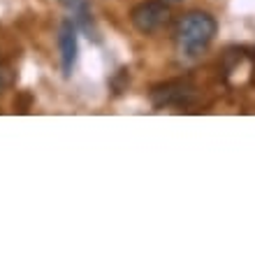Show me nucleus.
<instances>
[{
  "mask_svg": "<svg viewBox=\"0 0 255 253\" xmlns=\"http://www.w3.org/2000/svg\"><path fill=\"white\" fill-rule=\"evenodd\" d=\"M195 86L188 79H174V81H165L160 86H155L151 91V102L155 109L162 107H186L195 100Z\"/></svg>",
  "mask_w": 255,
  "mask_h": 253,
  "instance_id": "nucleus-3",
  "label": "nucleus"
},
{
  "mask_svg": "<svg viewBox=\"0 0 255 253\" xmlns=\"http://www.w3.org/2000/svg\"><path fill=\"white\" fill-rule=\"evenodd\" d=\"M12 84H14V70L9 65H2V63H0V95L5 93Z\"/></svg>",
  "mask_w": 255,
  "mask_h": 253,
  "instance_id": "nucleus-5",
  "label": "nucleus"
},
{
  "mask_svg": "<svg viewBox=\"0 0 255 253\" xmlns=\"http://www.w3.org/2000/svg\"><path fill=\"white\" fill-rule=\"evenodd\" d=\"M58 47H61V70L63 77H72L77 56H79V40H77V21L65 19L58 30Z\"/></svg>",
  "mask_w": 255,
  "mask_h": 253,
  "instance_id": "nucleus-4",
  "label": "nucleus"
},
{
  "mask_svg": "<svg viewBox=\"0 0 255 253\" xmlns=\"http://www.w3.org/2000/svg\"><path fill=\"white\" fill-rule=\"evenodd\" d=\"M61 2H63V5H65V7H72V9H74V7L79 5L81 0H61Z\"/></svg>",
  "mask_w": 255,
  "mask_h": 253,
  "instance_id": "nucleus-6",
  "label": "nucleus"
},
{
  "mask_svg": "<svg viewBox=\"0 0 255 253\" xmlns=\"http://www.w3.org/2000/svg\"><path fill=\"white\" fill-rule=\"evenodd\" d=\"M218 23L209 12L202 9H190L176 21L174 28V42L176 51L183 60H195L209 49L214 42Z\"/></svg>",
  "mask_w": 255,
  "mask_h": 253,
  "instance_id": "nucleus-1",
  "label": "nucleus"
},
{
  "mask_svg": "<svg viewBox=\"0 0 255 253\" xmlns=\"http://www.w3.org/2000/svg\"><path fill=\"white\" fill-rule=\"evenodd\" d=\"M162 2H167L169 5V2H181V0H162Z\"/></svg>",
  "mask_w": 255,
  "mask_h": 253,
  "instance_id": "nucleus-7",
  "label": "nucleus"
},
{
  "mask_svg": "<svg viewBox=\"0 0 255 253\" xmlns=\"http://www.w3.org/2000/svg\"><path fill=\"white\" fill-rule=\"evenodd\" d=\"M169 5L162 0H144L139 5L132 7L130 21L141 35H153L158 33L165 23L169 21Z\"/></svg>",
  "mask_w": 255,
  "mask_h": 253,
  "instance_id": "nucleus-2",
  "label": "nucleus"
}]
</instances>
